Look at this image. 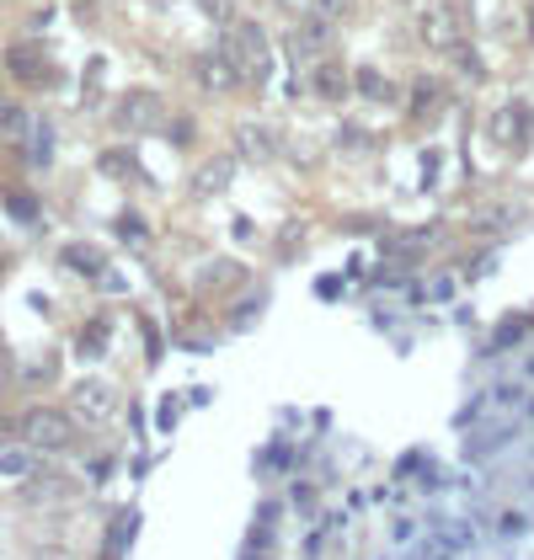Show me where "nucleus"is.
<instances>
[{"label":"nucleus","instance_id":"obj_1","mask_svg":"<svg viewBox=\"0 0 534 560\" xmlns=\"http://www.w3.org/2000/svg\"><path fill=\"white\" fill-rule=\"evenodd\" d=\"M16 428H22V443L38 448V454H65V448L76 443V417L59 411V406H33V411H22Z\"/></svg>","mask_w":534,"mask_h":560},{"label":"nucleus","instance_id":"obj_2","mask_svg":"<svg viewBox=\"0 0 534 560\" xmlns=\"http://www.w3.org/2000/svg\"><path fill=\"white\" fill-rule=\"evenodd\" d=\"M224 48L235 54L241 75L263 86L267 70H272V48H267V33H263V27H257V22H235V27H230V38H224Z\"/></svg>","mask_w":534,"mask_h":560},{"label":"nucleus","instance_id":"obj_3","mask_svg":"<svg viewBox=\"0 0 534 560\" xmlns=\"http://www.w3.org/2000/svg\"><path fill=\"white\" fill-rule=\"evenodd\" d=\"M70 406H76V417H81V422L102 428V422H113V417H118V389L107 385V380H81V385L70 389Z\"/></svg>","mask_w":534,"mask_h":560},{"label":"nucleus","instance_id":"obj_4","mask_svg":"<svg viewBox=\"0 0 534 560\" xmlns=\"http://www.w3.org/2000/svg\"><path fill=\"white\" fill-rule=\"evenodd\" d=\"M326 48H332V22H326L321 11H311L305 22H294V27H289V54H294L300 65H321V59H326Z\"/></svg>","mask_w":534,"mask_h":560},{"label":"nucleus","instance_id":"obj_5","mask_svg":"<svg viewBox=\"0 0 534 560\" xmlns=\"http://www.w3.org/2000/svg\"><path fill=\"white\" fill-rule=\"evenodd\" d=\"M417 38L433 48V54H449V48H460V16H454L449 5H428V11L417 16Z\"/></svg>","mask_w":534,"mask_h":560},{"label":"nucleus","instance_id":"obj_6","mask_svg":"<svg viewBox=\"0 0 534 560\" xmlns=\"http://www.w3.org/2000/svg\"><path fill=\"white\" fill-rule=\"evenodd\" d=\"M5 70L22 81V86H54L59 75H54V65H48V54L44 48H33V44H16L11 54H5Z\"/></svg>","mask_w":534,"mask_h":560},{"label":"nucleus","instance_id":"obj_7","mask_svg":"<svg viewBox=\"0 0 534 560\" xmlns=\"http://www.w3.org/2000/svg\"><path fill=\"white\" fill-rule=\"evenodd\" d=\"M193 75H198V86H209V91H230V86H241V81H246V75H241V65H235V54H230L224 44L214 48V54H204Z\"/></svg>","mask_w":534,"mask_h":560},{"label":"nucleus","instance_id":"obj_8","mask_svg":"<svg viewBox=\"0 0 534 560\" xmlns=\"http://www.w3.org/2000/svg\"><path fill=\"white\" fill-rule=\"evenodd\" d=\"M155 107H161V102H155L150 91H129L124 107H118V124H124V129H155V124H161Z\"/></svg>","mask_w":534,"mask_h":560},{"label":"nucleus","instance_id":"obj_9","mask_svg":"<svg viewBox=\"0 0 534 560\" xmlns=\"http://www.w3.org/2000/svg\"><path fill=\"white\" fill-rule=\"evenodd\" d=\"M311 70H315V91H321L326 102H343V96L353 91V75H348V70H343V65H337L332 54H326L321 65H311Z\"/></svg>","mask_w":534,"mask_h":560},{"label":"nucleus","instance_id":"obj_10","mask_svg":"<svg viewBox=\"0 0 534 560\" xmlns=\"http://www.w3.org/2000/svg\"><path fill=\"white\" fill-rule=\"evenodd\" d=\"M33 470H38V448H27V443H22V448H0V475H5V480H22V486H27Z\"/></svg>","mask_w":534,"mask_h":560},{"label":"nucleus","instance_id":"obj_11","mask_svg":"<svg viewBox=\"0 0 534 560\" xmlns=\"http://www.w3.org/2000/svg\"><path fill=\"white\" fill-rule=\"evenodd\" d=\"M353 86L363 91L369 102H391V96H396V86H391V81H385L380 70H369V65H363V70H358V75H353Z\"/></svg>","mask_w":534,"mask_h":560},{"label":"nucleus","instance_id":"obj_12","mask_svg":"<svg viewBox=\"0 0 534 560\" xmlns=\"http://www.w3.org/2000/svg\"><path fill=\"white\" fill-rule=\"evenodd\" d=\"M65 261L81 267V272H107V267H102V252H91V246H65Z\"/></svg>","mask_w":534,"mask_h":560},{"label":"nucleus","instance_id":"obj_13","mask_svg":"<svg viewBox=\"0 0 534 560\" xmlns=\"http://www.w3.org/2000/svg\"><path fill=\"white\" fill-rule=\"evenodd\" d=\"M315 11L326 22H348V16H358V0H315Z\"/></svg>","mask_w":534,"mask_h":560},{"label":"nucleus","instance_id":"obj_14","mask_svg":"<svg viewBox=\"0 0 534 560\" xmlns=\"http://www.w3.org/2000/svg\"><path fill=\"white\" fill-rule=\"evenodd\" d=\"M27 129V113L16 102H0V133H22Z\"/></svg>","mask_w":534,"mask_h":560},{"label":"nucleus","instance_id":"obj_15","mask_svg":"<svg viewBox=\"0 0 534 560\" xmlns=\"http://www.w3.org/2000/svg\"><path fill=\"white\" fill-rule=\"evenodd\" d=\"M241 144H246V155H272V133L267 129H241Z\"/></svg>","mask_w":534,"mask_h":560},{"label":"nucleus","instance_id":"obj_16","mask_svg":"<svg viewBox=\"0 0 534 560\" xmlns=\"http://www.w3.org/2000/svg\"><path fill=\"white\" fill-rule=\"evenodd\" d=\"M224 176H230V166H204V172H198V192H209V187H224Z\"/></svg>","mask_w":534,"mask_h":560},{"label":"nucleus","instance_id":"obj_17","mask_svg":"<svg viewBox=\"0 0 534 560\" xmlns=\"http://www.w3.org/2000/svg\"><path fill=\"white\" fill-rule=\"evenodd\" d=\"M204 5H209L214 16H230V0H204Z\"/></svg>","mask_w":534,"mask_h":560},{"label":"nucleus","instance_id":"obj_18","mask_svg":"<svg viewBox=\"0 0 534 560\" xmlns=\"http://www.w3.org/2000/svg\"><path fill=\"white\" fill-rule=\"evenodd\" d=\"M33 560H76V556H65V550H38Z\"/></svg>","mask_w":534,"mask_h":560},{"label":"nucleus","instance_id":"obj_19","mask_svg":"<svg viewBox=\"0 0 534 560\" xmlns=\"http://www.w3.org/2000/svg\"><path fill=\"white\" fill-rule=\"evenodd\" d=\"M0 380H11V369H5V358H0Z\"/></svg>","mask_w":534,"mask_h":560}]
</instances>
